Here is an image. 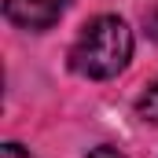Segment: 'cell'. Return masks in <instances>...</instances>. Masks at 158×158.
<instances>
[{"label":"cell","instance_id":"6da1fadb","mask_svg":"<svg viewBox=\"0 0 158 158\" xmlns=\"http://www.w3.org/2000/svg\"><path fill=\"white\" fill-rule=\"evenodd\" d=\"M129 59H132V30L118 15L92 19L70 48V66L81 77H92V81L118 77L129 66Z\"/></svg>","mask_w":158,"mask_h":158},{"label":"cell","instance_id":"7a4b0ae2","mask_svg":"<svg viewBox=\"0 0 158 158\" xmlns=\"http://www.w3.org/2000/svg\"><path fill=\"white\" fill-rule=\"evenodd\" d=\"M70 0H4V15L7 22H15L19 30H52Z\"/></svg>","mask_w":158,"mask_h":158},{"label":"cell","instance_id":"3957f363","mask_svg":"<svg viewBox=\"0 0 158 158\" xmlns=\"http://www.w3.org/2000/svg\"><path fill=\"white\" fill-rule=\"evenodd\" d=\"M136 114H140L143 121H155V125H158V81L136 99Z\"/></svg>","mask_w":158,"mask_h":158},{"label":"cell","instance_id":"277c9868","mask_svg":"<svg viewBox=\"0 0 158 158\" xmlns=\"http://www.w3.org/2000/svg\"><path fill=\"white\" fill-rule=\"evenodd\" d=\"M143 30H147L151 40H158V4L151 7V11H143Z\"/></svg>","mask_w":158,"mask_h":158},{"label":"cell","instance_id":"5b68a950","mask_svg":"<svg viewBox=\"0 0 158 158\" xmlns=\"http://www.w3.org/2000/svg\"><path fill=\"white\" fill-rule=\"evenodd\" d=\"M85 158H125V155H121L118 147H107V143H103V147H92Z\"/></svg>","mask_w":158,"mask_h":158},{"label":"cell","instance_id":"8992f818","mask_svg":"<svg viewBox=\"0 0 158 158\" xmlns=\"http://www.w3.org/2000/svg\"><path fill=\"white\" fill-rule=\"evenodd\" d=\"M4 158H33L22 143H4Z\"/></svg>","mask_w":158,"mask_h":158}]
</instances>
